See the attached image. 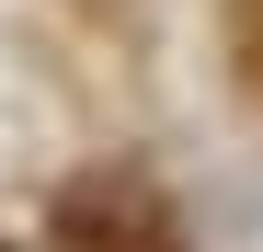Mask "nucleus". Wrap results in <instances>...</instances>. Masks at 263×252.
Here are the masks:
<instances>
[{
	"label": "nucleus",
	"instance_id": "obj_1",
	"mask_svg": "<svg viewBox=\"0 0 263 252\" xmlns=\"http://www.w3.org/2000/svg\"><path fill=\"white\" fill-rule=\"evenodd\" d=\"M46 229H58V252H183L172 195L138 184V172H69Z\"/></svg>",
	"mask_w": 263,
	"mask_h": 252
},
{
	"label": "nucleus",
	"instance_id": "obj_2",
	"mask_svg": "<svg viewBox=\"0 0 263 252\" xmlns=\"http://www.w3.org/2000/svg\"><path fill=\"white\" fill-rule=\"evenodd\" d=\"M229 69H240V92L263 103V0H229Z\"/></svg>",
	"mask_w": 263,
	"mask_h": 252
}]
</instances>
